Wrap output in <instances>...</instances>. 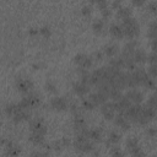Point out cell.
<instances>
[{"mask_svg": "<svg viewBox=\"0 0 157 157\" xmlns=\"http://www.w3.org/2000/svg\"><path fill=\"white\" fill-rule=\"evenodd\" d=\"M148 74H150V76H151V77H157V64L150 65Z\"/></svg>", "mask_w": 157, "mask_h": 157, "instance_id": "cell-33", "label": "cell"}, {"mask_svg": "<svg viewBox=\"0 0 157 157\" xmlns=\"http://www.w3.org/2000/svg\"><path fill=\"white\" fill-rule=\"evenodd\" d=\"M87 58H88V55H86V54H83V53H78V54L75 55L74 61H75V64L78 65V67H81V66L85 64V61L87 60Z\"/></svg>", "mask_w": 157, "mask_h": 157, "instance_id": "cell-20", "label": "cell"}, {"mask_svg": "<svg viewBox=\"0 0 157 157\" xmlns=\"http://www.w3.org/2000/svg\"><path fill=\"white\" fill-rule=\"evenodd\" d=\"M142 85H144L145 87H147V88H151V90H153V88L157 86V85H156V81H155V80H153L151 76H147V77H146V80L144 81V83H142Z\"/></svg>", "mask_w": 157, "mask_h": 157, "instance_id": "cell-27", "label": "cell"}, {"mask_svg": "<svg viewBox=\"0 0 157 157\" xmlns=\"http://www.w3.org/2000/svg\"><path fill=\"white\" fill-rule=\"evenodd\" d=\"M50 105L55 110H65L67 108V102L64 97H55L50 101Z\"/></svg>", "mask_w": 157, "mask_h": 157, "instance_id": "cell-7", "label": "cell"}, {"mask_svg": "<svg viewBox=\"0 0 157 157\" xmlns=\"http://www.w3.org/2000/svg\"><path fill=\"white\" fill-rule=\"evenodd\" d=\"M97 6H98V9L102 11V10H104V9L108 7V2H107V1H98V2H97Z\"/></svg>", "mask_w": 157, "mask_h": 157, "instance_id": "cell-40", "label": "cell"}, {"mask_svg": "<svg viewBox=\"0 0 157 157\" xmlns=\"http://www.w3.org/2000/svg\"><path fill=\"white\" fill-rule=\"evenodd\" d=\"M119 140H120V134H118V132H115V131H112V132L109 134V136H108L107 144H118Z\"/></svg>", "mask_w": 157, "mask_h": 157, "instance_id": "cell-26", "label": "cell"}, {"mask_svg": "<svg viewBox=\"0 0 157 157\" xmlns=\"http://www.w3.org/2000/svg\"><path fill=\"white\" fill-rule=\"evenodd\" d=\"M28 140L31 141V142H33L34 145H39V146H42L43 144H44V136L43 135H39V134H31L29 135V137H28Z\"/></svg>", "mask_w": 157, "mask_h": 157, "instance_id": "cell-18", "label": "cell"}, {"mask_svg": "<svg viewBox=\"0 0 157 157\" xmlns=\"http://www.w3.org/2000/svg\"><path fill=\"white\" fill-rule=\"evenodd\" d=\"M101 112L104 115L105 119L112 120L115 118V108H114V103L113 102H107L103 105H101Z\"/></svg>", "mask_w": 157, "mask_h": 157, "instance_id": "cell-4", "label": "cell"}, {"mask_svg": "<svg viewBox=\"0 0 157 157\" xmlns=\"http://www.w3.org/2000/svg\"><path fill=\"white\" fill-rule=\"evenodd\" d=\"M107 96L104 94V93H102V92H99V91H97V92H94V93H92L91 96H90V99L96 104V105H103L104 103H107Z\"/></svg>", "mask_w": 157, "mask_h": 157, "instance_id": "cell-10", "label": "cell"}, {"mask_svg": "<svg viewBox=\"0 0 157 157\" xmlns=\"http://www.w3.org/2000/svg\"><path fill=\"white\" fill-rule=\"evenodd\" d=\"M101 12H102V16H103L104 18H108V17H110V15H112V10H110L109 7H107V9L102 10Z\"/></svg>", "mask_w": 157, "mask_h": 157, "instance_id": "cell-39", "label": "cell"}, {"mask_svg": "<svg viewBox=\"0 0 157 157\" xmlns=\"http://www.w3.org/2000/svg\"><path fill=\"white\" fill-rule=\"evenodd\" d=\"M81 12L83 13V15H90L91 13V6H83L82 7V10H81Z\"/></svg>", "mask_w": 157, "mask_h": 157, "instance_id": "cell-41", "label": "cell"}, {"mask_svg": "<svg viewBox=\"0 0 157 157\" xmlns=\"http://www.w3.org/2000/svg\"><path fill=\"white\" fill-rule=\"evenodd\" d=\"M87 139H91L93 141H101L102 140V132L98 129H90L87 134Z\"/></svg>", "mask_w": 157, "mask_h": 157, "instance_id": "cell-15", "label": "cell"}, {"mask_svg": "<svg viewBox=\"0 0 157 157\" xmlns=\"http://www.w3.org/2000/svg\"><path fill=\"white\" fill-rule=\"evenodd\" d=\"M103 54H104L103 52H94L91 58L94 59V60H97V61H101V60L103 59Z\"/></svg>", "mask_w": 157, "mask_h": 157, "instance_id": "cell-37", "label": "cell"}, {"mask_svg": "<svg viewBox=\"0 0 157 157\" xmlns=\"http://www.w3.org/2000/svg\"><path fill=\"white\" fill-rule=\"evenodd\" d=\"M151 48H152V50H153L155 53H157V39H156V40H152Z\"/></svg>", "mask_w": 157, "mask_h": 157, "instance_id": "cell-44", "label": "cell"}, {"mask_svg": "<svg viewBox=\"0 0 157 157\" xmlns=\"http://www.w3.org/2000/svg\"><path fill=\"white\" fill-rule=\"evenodd\" d=\"M7 155L10 156V157H16L18 153H20V148L17 147V146H13L11 142L9 144V146H7Z\"/></svg>", "mask_w": 157, "mask_h": 157, "instance_id": "cell-22", "label": "cell"}, {"mask_svg": "<svg viewBox=\"0 0 157 157\" xmlns=\"http://www.w3.org/2000/svg\"><path fill=\"white\" fill-rule=\"evenodd\" d=\"M132 58H134L135 63L136 64H140V65H142V64H145L147 61V54L142 49H136L135 53H134V55H132Z\"/></svg>", "mask_w": 157, "mask_h": 157, "instance_id": "cell-13", "label": "cell"}, {"mask_svg": "<svg viewBox=\"0 0 157 157\" xmlns=\"http://www.w3.org/2000/svg\"><path fill=\"white\" fill-rule=\"evenodd\" d=\"M74 146L76 150L78 151H82V152H88V151H92L93 150V145L92 142L88 141V139L83 135H77L76 139H75V142H74Z\"/></svg>", "mask_w": 157, "mask_h": 157, "instance_id": "cell-2", "label": "cell"}, {"mask_svg": "<svg viewBox=\"0 0 157 157\" xmlns=\"http://www.w3.org/2000/svg\"><path fill=\"white\" fill-rule=\"evenodd\" d=\"M125 145H126V150L130 152L131 150H134V148H136V147L139 146V142H137V140H136L135 137H129V139L126 140Z\"/></svg>", "mask_w": 157, "mask_h": 157, "instance_id": "cell-21", "label": "cell"}, {"mask_svg": "<svg viewBox=\"0 0 157 157\" xmlns=\"http://www.w3.org/2000/svg\"><path fill=\"white\" fill-rule=\"evenodd\" d=\"M114 103V108H115V112H118L119 114H124L126 112V109L131 105V102L129 101V98L126 96H123L119 101L117 102H113Z\"/></svg>", "mask_w": 157, "mask_h": 157, "instance_id": "cell-3", "label": "cell"}, {"mask_svg": "<svg viewBox=\"0 0 157 157\" xmlns=\"http://www.w3.org/2000/svg\"><path fill=\"white\" fill-rule=\"evenodd\" d=\"M109 32H110V34H112L114 38L120 39V38L124 37L123 27H121L120 25H118V23H113V25H110V27H109Z\"/></svg>", "mask_w": 157, "mask_h": 157, "instance_id": "cell-12", "label": "cell"}, {"mask_svg": "<svg viewBox=\"0 0 157 157\" xmlns=\"http://www.w3.org/2000/svg\"><path fill=\"white\" fill-rule=\"evenodd\" d=\"M121 27H123V31H124V36H126L128 38H135L140 33L139 23L132 17H128V18L123 20Z\"/></svg>", "mask_w": 157, "mask_h": 157, "instance_id": "cell-1", "label": "cell"}, {"mask_svg": "<svg viewBox=\"0 0 157 157\" xmlns=\"http://www.w3.org/2000/svg\"><path fill=\"white\" fill-rule=\"evenodd\" d=\"M136 49H137V43H136V40H129V42L124 45V48H123V58L132 56Z\"/></svg>", "mask_w": 157, "mask_h": 157, "instance_id": "cell-8", "label": "cell"}, {"mask_svg": "<svg viewBox=\"0 0 157 157\" xmlns=\"http://www.w3.org/2000/svg\"><path fill=\"white\" fill-rule=\"evenodd\" d=\"M109 65H110V66H113V67H115V69H118V70H120L121 67H124V66H125L124 58H123V56H120V58H114V59H110Z\"/></svg>", "mask_w": 157, "mask_h": 157, "instance_id": "cell-17", "label": "cell"}, {"mask_svg": "<svg viewBox=\"0 0 157 157\" xmlns=\"http://www.w3.org/2000/svg\"><path fill=\"white\" fill-rule=\"evenodd\" d=\"M129 153H130L132 157H145V152L141 150V147H140V146H137L136 148L131 150Z\"/></svg>", "mask_w": 157, "mask_h": 157, "instance_id": "cell-29", "label": "cell"}, {"mask_svg": "<svg viewBox=\"0 0 157 157\" xmlns=\"http://www.w3.org/2000/svg\"><path fill=\"white\" fill-rule=\"evenodd\" d=\"M126 123H128V120H126V118H125L123 114H118V115H115V118H114V124H115V125L123 128Z\"/></svg>", "mask_w": 157, "mask_h": 157, "instance_id": "cell-23", "label": "cell"}, {"mask_svg": "<svg viewBox=\"0 0 157 157\" xmlns=\"http://www.w3.org/2000/svg\"><path fill=\"white\" fill-rule=\"evenodd\" d=\"M110 152H112V157H125L124 152H123V151H121L119 147H117V146L112 147Z\"/></svg>", "mask_w": 157, "mask_h": 157, "instance_id": "cell-30", "label": "cell"}, {"mask_svg": "<svg viewBox=\"0 0 157 157\" xmlns=\"http://www.w3.org/2000/svg\"><path fill=\"white\" fill-rule=\"evenodd\" d=\"M146 134H147V136H150V137H153V136L157 134V129H156L155 126H152V128H148V129L146 130Z\"/></svg>", "mask_w": 157, "mask_h": 157, "instance_id": "cell-38", "label": "cell"}, {"mask_svg": "<svg viewBox=\"0 0 157 157\" xmlns=\"http://www.w3.org/2000/svg\"><path fill=\"white\" fill-rule=\"evenodd\" d=\"M131 12H132V11H131V9H130V7H128V6H121V7H120V9H118V11H117V17L125 20V18L130 17Z\"/></svg>", "mask_w": 157, "mask_h": 157, "instance_id": "cell-14", "label": "cell"}, {"mask_svg": "<svg viewBox=\"0 0 157 157\" xmlns=\"http://www.w3.org/2000/svg\"><path fill=\"white\" fill-rule=\"evenodd\" d=\"M130 102L135 103V104H140L142 101H144V94L141 91H137V90H129L125 94Z\"/></svg>", "mask_w": 157, "mask_h": 157, "instance_id": "cell-6", "label": "cell"}, {"mask_svg": "<svg viewBox=\"0 0 157 157\" xmlns=\"http://www.w3.org/2000/svg\"><path fill=\"white\" fill-rule=\"evenodd\" d=\"M82 107H83L85 109H87V110H93L97 105L88 98V99H83V101H82Z\"/></svg>", "mask_w": 157, "mask_h": 157, "instance_id": "cell-28", "label": "cell"}, {"mask_svg": "<svg viewBox=\"0 0 157 157\" xmlns=\"http://www.w3.org/2000/svg\"><path fill=\"white\" fill-rule=\"evenodd\" d=\"M103 53L107 56H114L118 53V45H115V44H107L103 48Z\"/></svg>", "mask_w": 157, "mask_h": 157, "instance_id": "cell-16", "label": "cell"}, {"mask_svg": "<svg viewBox=\"0 0 157 157\" xmlns=\"http://www.w3.org/2000/svg\"><path fill=\"white\" fill-rule=\"evenodd\" d=\"M120 5H121V4H120V1H114V2L112 4V6H113L114 9H117V7H118V9H120V7H121Z\"/></svg>", "mask_w": 157, "mask_h": 157, "instance_id": "cell-46", "label": "cell"}, {"mask_svg": "<svg viewBox=\"0 0 157 157\" xmlns=\"http://www.w3.org/2000/svg\"><path fill=\"white\" fill-rule=\"evenodd\" d=\"M39 33L43 36V37H49L50 36V29H49V27H47V26H43V27H40L39 28Z\"/></svg>", "mask_w": 157, "mask_h": 157, "instance_id": "cell-32", "label": "cell"}, {"mask_svg": "<svg viewBox=\"0 0 157 157\" xmlns=\"http://www.w3.org/2000/svg\"><path fill=\"white\" fill-rule=\"evenodd\" d=\"M132 5H135V6H141V5H144V1L142 0H135V1H132Z\"/></svg>", "mask_w": 157, "mask_h": 157, "instance_id": "cell-45", "label": "cell"}, {"mask_svg": "<svg viewBox=\"0 0 157 157\" xmlns=\"http://www.w3.org/2000/svg\"><path fill=\"white\" fill-rule=\"evenodd\" d=\"M147 107H150V108H152V109H157V91L148 98V101H147V104H146Z\"/></svg>", "mask_w": 157, "mask_h": 157, "instance_id": "cell-24", "label": "cell"}, {"mask_svg": "<svg viewBox=\"0 0 157 157\" xmlns=\"http://www.w3.org/2000/svg\"><path fill=\"white\" fill-rule=\"evenodd\" d=\"M92 28H93L94 32H98V33L102 32L103 28H104V21L103 20H96L92 25Z\"/></svg>", "mask_w": 157, "mask_h": 157, "instance_id": "cell-25", "label": "cell"}, {"mask_svg": "<svg viewBox=\"0 0 157 157\" xmlns=\"http://www.w3.org/2000/svg\"><path fill=\"white\" fill-rule=\"evenodd\" d=\"M28 33H29L31 36H36V34H38V33H39V29H37V28L32 27V28H29V29H28Z\"/></svg>", "mask_w": 157, "mask_h": 157, "instance_id": "cell-43", "label": "cell"}, {"mask_svg": "<svg viewBox=\"0 0 157 157\" xmlns=\"http://www.w3.org/2000/svg\"><path fill=\"white\" fill-rule=\"evenodd\" d=\"M31 131L33 134H39V135H45L47 134V128L40 120H36L31 123Z\"/></svg>", "mask_w": 157, "mask_h": 157, "instance_id": "cell-9", "label": "cell"}, {"mask_svg": "<svg viewBox=\"0 0 157 157\" xmlns=\"http://www.w3.org/2000/svg\"><path fill=\"white\" fill-rule=\"evenodd\" d=\"M45 88H47V91H48V92H52V93L56 92V86H55L52 81H49V82H47V83H45Z\"/></svg>", "mask_w": 157, "mask_h": 157, "instance_id": "cell-34", "label": "cell"}, {"mask_svg": "<svg viewBox=\"0 0 157 157\" xmlns=\"http://www.w3.org/2000/svg\"><path fill=\"white\" fill-rule=\"evenodd\" d=\"M88 91H90L88 85H86V83H83V82H81V81L74 83V92H75L77 96H85V94L88 93Z\"/></svg>", "mask_w": 157, "mask_h": 157, "instance_id": "cell-11", "label": "cell"}, {"mask_svg": "<svg viewBox=\"0 0 157 157\" xmlns=\"http://www.w3.org/2000/svg\"><path fill=\"white\" fill-rule=\"evenodd\" d=\"M16 88H17V91H20L22 93H27L33 88V83L31 80H27V78H17Z\"/></svg>", "mask_w": 157, "mask_h": 157, "instance_id": "cell-5", "label": "cell"}, {"mask_svg": "<svg viewBox=\"0 0 157 157\" xmlns=\"http://www.w3.org/2000/svg\"><path fill=\"white\" fill-rule=\"evenodd\" d=\"M60 142H61L63 147H66V146L70 145V140H69L67 137H63V139H60Z\"/></svg>", "mask_w": 157, "mask_h": 157, "instance_id": "cell-42", "label": "cell"}, {"mask_svg": "<svg viewBox=\"0 0 157 157\" xmlns=\"http://www.w3.org/2000/svg\"><path fill=\"white\" fill-rule=\"evenodd\" d=\"M31 157H49V155L47 152H42V151H34L31 153Z\"/></svg>", "mask_w": 157, "mask_h": 157, "instance_id": "cell-36", "label": "cell"}, {"mask_svg": "<svg viewBox=\"0 0 157 157\" xmlns=\"http://www.w3.org/2000/svg\"><path fill=\"white\" fill-rule=\"evenodd\" d=\"M147 61H148L151 65H153V64H157V53L152 52L150 55H147Z\"/></svg>", "mask_w": 157, "mask_h": 157, "instance_id": "cell-31", "label": "cell"}, {"mask_svg": "<svg viewBox=\"0 0 157 157\" xmlns=\"http://www.w3.org/2000/svg\"><path fill=\"white\" fill-rule=\"evenodd\" d=\"M147 36H148V38H151L152 40H156V39H157V21L150 23Z\"/></svg>", "mask_w": 157, "mask_h": 157, "instance_id": "cell-19", "label": "cell"}, {"mask_svg": "<svg viewBox=\"0 0 157 157\" xmlns=\"http://www.w3.org/2000/svg\"><path fill=\"white\" fill-rule=\"evenodd\" d=\"M147 10L151 13H157V2H150L147 5Z\"/></svg>", "mask_w": 157, "mask_h": 157, "instance_id": "cell-35", "label": "cell"}]
</instances>
